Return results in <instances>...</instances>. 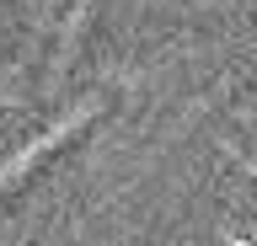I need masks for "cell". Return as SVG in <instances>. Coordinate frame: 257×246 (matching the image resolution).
I'll return each mask as SVG.
<instances>
[{
  "label": "cell",
  "instance_id": "obj_1",
  "mask_svg": "<svg viewBox=\"0 0 257 246\" xmlns=\"http://www.w3.org/2000/svg\"><path fill=\"white\" fill-rule=\"evenodd\" d=\"M225 246H252V241H225Z\"/></svg>",
  "mask_w": 257,
  "mask_h": 246
}]
</instances>
